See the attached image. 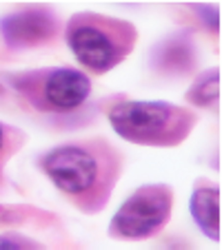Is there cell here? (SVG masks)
<instances>
[{"instance_id": "1", "label": "cell", "mask_w": 222, "mask_h": 250, "mask_svg": "<svg viewBox=\"0 0 222 250\" xmlns=\"http://www.w3.org/2000/svg\"><path fill=\"white\" fill-rule=\"evenodd\" d=\"M38 166L78 210L98 215L120 180L123 155L104 137H89L47 151Z\"/></svg>"}, {"instance_id": "4", "label": "cell", "mask_w": 222, "mask_h": 250, "mask_svg": "<svg viewBox=\"0 0 222 250\" xmlns=\"http://www.w3.org/2000/svg\"><path fill=\"white\" fill-rule=\"evenodd\" d=\"M5 80L38 113L69 115L80 111L91 95V80L71 66L18 71L9 73Z\"/></svg>"}, {"instance_id": "2", "label": "cell", "mask_w": 222, "mask_h": 250, "mask_svg": "<svg viewBox=\"0 0 222 250\" xmlns=\"http://www.w3.org/2000/svg\"><path fill=\"white\" fill-rule=\"evenodd\" d=\"M111 128L138 146L173 148L191 135L198 113L165 100H123L107 109Z\"/></svg>"}, {"instance_id": "10", "label": "cell", "mask_w": 222, "mask_h": 250, "mask_svg": "<svg viewBox=\"0 0 222 250\" xmlns=\"http://www.w3.org/2000/svg\"><path fill=\"white\" fill-rule=\"evenodd\" d=\"M27 135L18 128H14L11 124H2V162H7L20 146H25Z\"/></svg>"}, {"instance_id": "3", "label": "cell", "mask_w": 222, "mask_h": 250, "mask_svg": "<svg viewBox=\"0 0 222 250\" xmlns=\"http://www.w3.org/2000/svg\"><path fill=\"white\" fill-rule=\"evenodd\" d=\"M65 40L71 53L94 76H102L124 62L138 42L133 22L98 11H78L69 18Z\"/></svg>"}, {"instance_id": "5", "label": "cell", "mask_w": 222, "mask_h": 250, "mask_svg": "<svg viewBox=\"0 0 222 250\" xmlns=\"http://www.w3.org/2000/svg\"><path fill=\"white\" fill-rule=\"evenodd\" d=\"M173 210V188L169 184L138 186L116 210L109 235L123 241L149 239L169 224Z\"/></svg>"}, {"instance_id": "8", "label": "cell", "mask_w": 222, "mask_h": 250, "mask_svg": "<svg viewBox=\"0 0 222 250\" xmlns=\"http://www.w3.org/2000/svg\"><path fill=\"white\" fill-rule=\"evenodd\" d=\"M194 222L209 239L220 241V188L209 180L200 177L194 184L189 199Z\"/></svg>"}, {"instance_id": "6", "label": "cell", "mask_w": 222, "mask_h": 250, "mask_svg": "<svg viewBox=\"0 0 222 250\" xmlns=\"http://www.w3.org/2000/svg\"><path fill=\"white\" fill-rule=\"evenodd\" d=\"M60 31V18L53 9L29 5L2 16V40L9 49H36L51 44Z\"/></svg>"}, {"instance_id": "12", "label": "cell", "mask_w": 222, "mask_h": 250, "mask_svg": "<svg viewBox=\"0 0 222 250\" xmlns=\"http://www.w3.org/2000/svg\"><path fill=\"white\" fill-rule=\"evenodd\" d=\"M2 248H43L38 241L29 237H18L16 232H2Z\"/></svg>"}, {"instance_id": "9", "label": "cell", "mask_w": 222, "mask_h": 250, "mask_svg": "<svg viewBox=\"0 0 222 250\" xmlns=\"http://www.w3.org/2000/svg\"><path fill=\"white\" fill-rule=\"evenodd\" d=\"M184 100L198 109H213L220 102V69H207L202 71L184 93Z\"/></svg>"}, {"instance_id": "11", "label": "cell", "mask_w": 222, "mask_h": 250, "mask_svg": "<svg viewBox=\"0 0 222 250\" xmlns=\"http://www.w3.org/2000/svg\"><path fill=\"white\" fill-rule=\"evenodd\" d=\"M189 9L198 16L200 22H202L211 33H216L218 29H220V11H218V7L202 5V2H200V5L198 2H189Z\"/></svg>"}, {"instance_id": "7", "label": "cell", "mask_w": 222, "mask_h": 250, "mask_svg": "<svg viewBox=\"0 0 222 250\" xmlns=\"http://www.w3.org/2000/svg\"><path fill=\"white\" fill-rule=\"evenodd\" d=\"M151 69L160 76L184 78L198 69V51L196 42L187 31L173 33L160 40L151 51Z\"/></svg>"}]
</instances>
